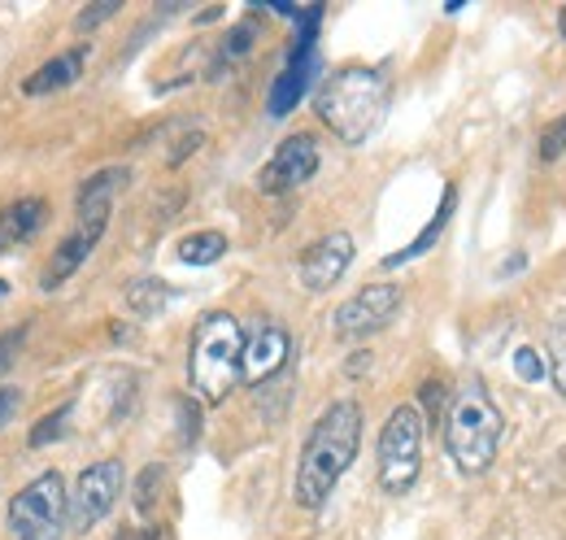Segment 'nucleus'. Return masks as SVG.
<instances>
[{
	"instance_id": "f03ea898",
	"label": "nucleus",
	"mask_w": 566,
	"mask_h": 540,
	"mask_svg": "<svg viewBox=\"0 0 566 540\" xmlns=\"http://www.w3.org/2000/svg\"><path fill=\"white\" fill-rule=\"evenodd\" d=\"M314 110L323 118V127L345 139V144H366L370 135L379 132L384 123V110H388V79L370 66H349L336 70L318 96H314Z\"/></svg>"
},
{
	"instance_id": "f257e3e1",
	"label": "nucleus",
	"mask_w": 566,
	"mask_h": 540,
	"mask_svg": "<svg viewBox=\"0 0 566 540\" xmlns=\"http://www.w3.org/2000/svg\"><path fill=\"white\" fill-rule=\"evenodd\" d=\"M357 445H361V405L332 402L301 445V463H296V479H292L296 506L318 510L332 497V488L340 484V475L354 467Z\"/></svg>"
},
{
	"instance_id": "2eb2a0df",
	"label": "nucleus",
	"mask_w": 566,
	"mask_h": 540,
	"mask_svg": "<svg viewBox=\"0 0 566 540\" xmlns=\"http://www.w3.org/2000/svg\"><path fill=\"white\" fill-rule=\"evenodd\" d=\"M83 62H87V44H74L71 53H62V58L44 62V66L35 70L27 83H22V87H27V96H49V92L71 87L74 79L83 74Z\"/></svg>"
},
{
	"instance_id": "bb28decb",
	"label": "nucleus",
	"mask_w": 566,
	"mask_h": 540,
	"mask_svg": "<svg viewBox=\"0 0 566 540\" xmlns=\"http://www.w3.org/2000/svg\"><path fill=\"white\" fill-rule=\"evenodd\" d=\"M179 432H184V445H192L197 440V432H201V409H197V402H179Z\"/></svg>"
},
{
	"instance_id": "39448f33",
	"label": "nucleus",
	"mask_w": 566,
	"mask_h": 540,
	"mask_svg": "<svg viewBox=\"0 0 566 540\" xmlns=\"http://www.w3.org/2000/svg\"><path fill=\"white\" fill-rule=\"evenodd\" d=\"M423 409L419 405H397L379 432V488L401 497L415 488L423 471Z\"/></svg>"
},
{
	"instance_id": "7ed1b4c3",
	"label": "nucleus",
	"mask_w": 566,
	"mask_h": 540,
	"mask_svg": "<svg viewBox=\"0 0 566 540\" xmlns=\"http://www.w3.org/2000/svg\"><path fill=\"white\" fill-rule=\"evenodd\" d=\"M505 418L480 380L462 384L444 409V449L462 475H484L496 463Z\"/></svg>"
},
{
	"instance_id": "473e14b6",
	"label": "nucleus",
	"mask_w": 566,
	"mask_h": 540,
	"mask_svg": "<svg viewBox=\"0 0 566 540\" xmlns=\"http://www.w3.org/2000/svg\"><path fill=\"white\" fill-rule=\"evenodd\" d=\"M4 297H9V283H4V279H0V301H4Z\"/></svg>"
},
{
	"instance_id": "9b49d317",
	"label": "nucleus",
	"mask_w": 566,
	"mask_h": 540,
	"mask_svg": "<svg viewBox=\"0 0 566 540\" xmlns=\"http://www.w3.org/2000/svg\"><path fill=\"white\" fill-rule=\"evenodd\" d=\"M354 262V236L349 231H332L323 240H314L301 253V288L305 292H327L340 283V274Z\"/></svg>"
},
{
	"instance_id": "1a4fd4ad",
	"label": "nucleus",
	"mask_w": 566,
	"mask_h": 540,
	"mask_svg": "<svg viewBox=\"0 0 566 540\" xmlns=\"http://www.w3.org/2000/svg\"><path fill=\"white\" fill-rule=\"evenodd\" d=\"M292 362V340L280 323H262L253 336H244V357H240V380L253 388H266L280 380Z\"/></svg>"
},
{
	"instance_id": "a211bd4d",
	"label": "nucleus",
	"mask_w": 566,
	"mask_h": 540,
	"mask_svg": "<svg viewBox=\"0 0 566 540\" xmlns=\"http://www.w3.org/2000/svg\"><path fill=\"white\" fill-rule=\"evenodd\" d=\"M218 258H227L222 231H192L179 240V262H188V267H213Z\"/></svg>"
},
{
	"instance_id": "f8f14e48",
	"label": "nucleus",
	"mask_w": 566,
	"mask_h": 540,
	"mask_svg": "<svg viewBox=\"0 0 566 540\" xmlns=\"http://www.w3.org/2000/svg\"><path fill=\"white\" fill-rule=\"evenodd\" d=\"M105 227H109V222H83V218H78L74 231L53 249V258H49V267H44V288H62L74 270L92 258V249L101 245Z\"/></svg>"
},
{
	"instance_id": "b1692460",
	"label": "nucleus",
	"mask_w": 566,
	"mask_h": 540,
	"mask_svg": "<svg viewBox=\"0 0 566 540\" xmlns=\"http://www.w3.org/2000/svg\"><path fill=\"white\" fill-rule=\"evenodd\" d=\"M253 35H258V31H253V22H240V27L227 35V44H222V58H227V62L244 58V53L253 49Z\"/></svg>"
},
{
	"instance_id": "9d476101",
	"label": "nucleus",
	"mask_w": 566,
	"mask_h": 540,
	"mask_svg": "<svg viewBox=\"0 0 566 540\" xmlns=\"http://www.w3.org/2000/svg\"><path fill=\"white\" fill-rule=\"evenodd\" d=\"M314 170H318V144H314V135H287L280 148H275V157L262 166V193H292V188H301V184H310L314 179Z\"/></svg>"
},
{
	"instance_id": "7c9ffc66",
	"label": "nucleus",
	"mask_w": 566,
	"mask_h": 540,
	"mask_svg": "<svg viewBox=\"0 0 566 540\" xmlns=\"http://www.w3.org/2000/svg\"><path fill=\"white\" fill-rule=\"evenodd\" d=\"M366 366H370V353H366V349H361V353H354V357H349V375H361Z\"/></svg>"
},
{
	"instance_id": "4468645a",
	"label": "nucleus",
	"mask_w": 566,
	"mask_h": 540,
	"mask_svg": "<svg viewBox=\"0 0 566 540\" xmlns=\"http://www.w3.org/2000/svg\"><path fill=\"white\" fill-rule=\"evenodd\" d=\"M44 218H49V205L40 201V197H22V201L4 205L0 209V253L27 245L44 227Z\"/></svg>"
},
{
	"instance_id": "20e7f679",
	"label": "nucleus",
	"mask_w": 566,
	"mask_h": 540,
	"mask_svg": "<svg viewBox=\"0 0 566 540\" xmlns=\"http://www.w3.org/2000/svg\"><path fill=\"white\" fill-rule=\"evenodd\" d=\"M240 357H244V328L231 314H206L192 332L188 349V380L192 393L206 405H222L240 384Z\"/></svg>"
},
{
	"instance_id": "393cba45",
	"label": "nucleus",
	"mask_w": 566,
	"mask_h": 540,
	"mask_svg": "<svg viewBox=\"0 0 566 540\" xmlns=\"http://www.w3.org/2000/svg\"><path fill=\"white\" fill-rule=\"evenodd\" d=\"M514 371H518L527 384H541V380H545V362H541L536 349H518V353H514Z\"/></svg>"
},
{
	"instance_id": "cd10ccee",
	"label": "nucleus",
	"mask_w": 566,
	"mask_h": 540,
	"mask_svg": "<svg viewBox=\"0 0 566 540\" xmlns=\"http://www.w3.org/2000/svg\"><path fill=\"white\" fill-rule=\"evenodd\" d=\"M563 153H566V118L558 127H549V132L541 135V157H545V162H554V157H563Z\"/></svg>"
},
{
	"instance_id": "f3484780",
	"label": "nucleus",
	"mask_w": 566,
	"mask_h": 540,
	"mask_svg": "<svg viewBox=\"0 0 566 540\" xmlns=\"http://www.w3.org/2000/svg\"><path fill=\"white\" fill-rule=\"evenodd\" d=\"M175 301V288L166 279H132L127 283V305L136 319H157Z\"/></svg>"
},
{
	"instance_id": "423d86ee",
	"label": "nucleus",
	"mask_w": 566,
	"mask_h": 540,
	"mask_svg": "<svg viewBox=\"0 0 566 540\" xmlns=\"http://www.w3.org/2000/svg\"><path fill=\"white\" fill-rule=\"evenodd\" d=\"M71 523L66 515V484L57 471H44L31 479L13 501H9V528L18 540H62Z\"/></svg>"
},
{
	"instance_id": "4be33fe9",
	"label": "nucleus",
	"mask_w": 566,
	"mask_h": 540,
	"mask_svg": "<svg viewBox=\"0 0 566 540\" xmlns=\"http://www.w3.org/2000/svg\"><path fill=\"white\" fill-rule=\"evenodd\" d=\"M423 409L431 423H444V409H449V388L440 380H427L423 384Z\"/></svg>"
},
{
	"instance_id": "6e6552de",
	"label": "nucleus",
	"mask_w": 566,
	"mask_h": 540,
	"mask_svg": "<svg viewBox=\"0 0 566 540\" xmlns=\"http://www.w3.org/2000/svg\"><path fill=\"white\" fill-rule=\"evenodd\" d=\"M401 310V288L397 283H366L354 292L336 314H332V332L340 340H361L379 328H388Z\"/></svg>"
},
{
	"instance_id": "c756f323",
	"label": "nucleus",
	"mask_w": 566,
	"mask_h": 540,
	"mask_svg": "<svg viewBox=\"0 0 566 540\" xmlns=\"http://www.w3.org/2000/svg\"><path fill=\"white\" fill-rule=\"evenodd\" d=\"M157 537H161L157 528H123L114 540H157Z\"/></svg>"
},
{
	"instance_id": "0eeeda50",
	"label": "nucleus",
	"mask_w": 566,
	"mask_h": 540,
	"mask_svg": "<svg viewBox=\"0 0 566 540\" xmlns=\"http://www.w3.org/2000/svg\"><path fill=\"white\" fill-rule=\"evenodd\" d=\"M123 463L118 458H105V463H92L87 471L74 479V492H66V515H71L74 532H87L96 528L123 497Z\"/></svg>"
},
{
	"instance_id": "aec40b11",
	"label": "nucleus",
	"mask_w": 566,
	"mask_h": 540,
	"mask_svg": "<svg viewBox=\"0 0 566 540\" xmlns=\"http://www.w3.org/2000/svg\"><path fill=\"white\" fill-rule=\"evenodd\" d=\"M549 366H545V375H554V384H558V393L566 397V319H558L554 328H549Z\"/></svg>"
},
{
	"instance_id": "c85d7f7f",
	"label": "nucleus",
	"mask_w": 566,
	"mask_h": 540,
	"mask_svg": "<svg viewBox=\"0 0 566 540\" xmlns=\"http://www.w3.org/2000/svg\"><path fill=\"white\" fill-rule=\"evenodd\" d=\"M18 409H22V388H13V384H0V427H9Z\"/></svg>"
},
{
	"instance_id": "6ab92c4d",
	"label": "nucleus",
	"mask_w": 566,
	"mask_h": 540,
	"mask_svg": "<svg viewBox=\"0 0 566 540\" xmlns=\"http://www.w3.org/2000/svg\"><path fill=\"white\" fill-rule=\"evenodd\" d=\"M161 488H166V467H144L140 479H136V510L140 515H153L157 510V501H161Z\"/></svg>"
},
{
	"instance_id": "ddd939ff",
	"label": "nucleus",
	"mask_w": 566,
	"mask_h": 540,
	"mask_svg": "<svg viewBox=\"0 0 566 540\" xmlns=\"http://www.w3.org/2000/svg\"><path fill=\"white\" fill-rule=\"evenodd\" d=\"M127 166H109V170H101V175H92L83 188H78V205H74V214L83 218V222H109V214H114V197L127 188Z\"/></svg>"
},
{
	"instance_id": "5701e85b",
	"label": "nucleus",
	"mask_w": 566,
	"mask_h": 540,
	"mask_svg": "<svg viewBox=\"0 0 566 540\" xmlns=\"http://www.w3.org/2000/svg\"><path fill=\"white\" fill-rule=\"evenodd\" d=\"M118 4H123V0H96V4H87V9L74 18V27H78V31H92V27H101L105 18H114Z\"/></svg>"
},
{
	"instance_id": "412c9836",
	"label": "nucleus",
	"mask_w": 566,
	"mask_h": 540,
	"mask_svg": "<svg viewBox=\"0 0 566 540\" xmlns=\"http://www.w3.org/2000/svg\"><path fill=\"white\" fill-rule=\"evenodd\" d=\"M71 409H74V402H66V405H57L53 414H44L35 427H31V449H44L49 440H57L62 432H66V418H71Z\"/></svg>"
},
{
	"instance_id": "a878e982",
	"label": "nucleus",
	"mask_w": 566,
	"mask_h": 540,
	"mask_svg": "<svg viewBox=\"0 0 566 540\" xmlns=\"http://www.w3.org/2000/svg\"><path fill=\"white\" fill-rule=\"evenodd\" d=\"M22 340H27V328H13V332H4V336H0V375H4V371L18 362Z\"/></svg>"
},
{
	"instance_id": "2f4dec72",
	"label": "nucleus",
	"mask_w": 566,
	"mask_h": 540,
	"mask_svg": "<svg viewBox=\"0 0 566 540\" xmlns=\"http://www.w3.org/2000/svg\"><path fill=\"white\" fill-rule=\"evenodd\" d=\"M558 27H563V40H566V4H563V13H558Z\"/></svg>"
},
{
	"instance_id": "dca6fc26",
	"label": "nucleus",
	"mask_w": 566,
	"mask_h": 540,
	"mask_svg": "<svg viewBox=\"0 0 566 540\" xmlns=\"http://www.w3.org/2000/svg\"><path fill=\"white\" fill-rule=\"evenodd\" d=\"M453 205H458V188L449 184V188H444V197H440V209H436V218L427 222L423 231H419V236H415V240H410L401 253H388V258H384V267L397 270V267H406V262H415V258H423L427 249H431V245L444 236V227H449V218H453Z\"/></svg>"
}]
</instances>
